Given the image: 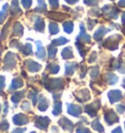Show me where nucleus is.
<instances>
[{"label": "nucleus", "instance_id": "nucleus-1", "mask_svg": "<svg viewBox=\"0 0 125 133\" xmlns=\"http://www.w3.org/2000/svg\"><path fill=\"white\" fill-rule=\"evenodd\" d=\"M45 87L49 91H52V90H55V89H62L64 83H62V80L61 78L60 79H51L48 82H45Z\"/></svg>", "mask_w": 125, "mask_h": 133}, {"label": "nucleus", "instance_id": "nucleus-2", "mask_svg": "<svg viewBox=\"0 0 125 133\" xmlns=\"http://www.w3.org/2000/svg\"><path fill=\"white\" fill-rule=\"evenodd\" d=\"M50 119L47 117H36L35 118V122L34 124L36 127H38L39 129H47L48 125H49Z\"/></svg>", "mask_w": 125, "mask_h": 133}, {"label": "nucleus", "instance_id": "nucleus-3", "mask_svg": "<svg viewBox=\"0 0 125 133\" xmlns=\"http://www.w3.org/2000/svg\"><path fill=\"white\" fill-rule=\"evenodd\" d=\"M105 121L107 122V123L109 125H111V124H113L115 122H118L119 118H118L116 114H115L112 110H109V111H107V113L105 114Z\"/></svg>", "mask_w": 125, "mask_h": 133}, {"label": "nucleus", "instance_id": "nucleus-4", "mask_svg": "<svg viewBox=\"0 0 125 133\" xmlns=\"http://www.w3.org/2000/svg\"><path fill=\"white\" fill-rule=\"evenodd\" d=\"M4 62H5V68L4 69H11L13 67L16 65V59H15V55L14 54H12V52H8L6 56H5V60H4Z\"/></svg>", "mask_w": 125, "mask_h": 133}, {"label": "nucleus", "instance_id": "nucleus-5", "mask_svg": "<svg viewBox=\"0 0 125 133\" xmlns=\"http://www.w3.org/2000/svg\"><path fill=\"white\" fill-rule=\"evenodd\" d=\"M107 96L110 98V103H114V102H117L122 98L121 91L118 90V89H114V90H110V92L107 93Z\"/></svg>", "mask_w": 125, "mask_h": 133}, {"label": "nucleus", "instance_id": "nucleus-6", "mask_svg": "<svg viewBox=\"0 0 125 133\" xmlns=\"http://www.w3.org/2000/svg\"><path fill=\"white\" fill-rule=\"evenodd\" d=\"M13 122L17 124V125H24V124H26L29 122V118L26 115L24 114H18L14 116L13 118Z\"/></svg>", "mask_w": 125, "mask_h": 133}, {"label": "nucleus", "instance_id": "nucleus-7", "mask_svg": "<svg viewBox=\"0 0 125 133\" xmlns=\"http://www.w3.org/2000/svg\"><path fill=\"white\" fill-rule=\"evenodd\" d=\"M81 109L80 106H77V105H73V104H67V113L73 117H79L81 114Z\"/></svg>", "mask_w": 125, "mask_h": 133}, {"label": "nucleus", "instance_id": "nucleus-8", "mask_svg": "<svg viewBox=\"0 0 125 133\" xmlns=\"http://www.w3.org/2000/svg\"><path fill=\"white\" fill-rule=\"evenodd\" d=\"M59 124L61 126H62L64 129H66V130H69L70 132H72L73 131V123L70 122V119H67L66 118H62L59 121Z\"/></svg>", "mask_w": 125, "mask_h": 133}, {"label": "nucleus", "instance_id": "nucleus-9", "mask_svg": "<svg viewBox=\"0 0 125 133\" xmlns=\"http://www.w3.org/2000/svg\"><path fill=\"white\" fill-rule=\"evenodd\" d=\"M25 63H26V67H27L29 71H30V72H38V71L41 69L40 64H38L37 62L33 61V60H31V59L26 60Z\"/></svg>", "mask_w": 125, "mask_h": 133}, {"label": "nucleus", "instance_id": "nucleus-10", "mask_svg": "<svg viewBox=\"0 0 125 133\" xmlns=\"http://www.w3.org/2000/svg\"><path fill=\"white\" fill-rule=\"evenodd\" d=\"M80 34L77 36V40H81L82 42H85V43H90V41H91V38L89 35L86 34L85 32V28H84V25L83 24H80Z\"/></svg>", "mask_w": 125, "mask_h": 133}, {"label": "nucleus", "instance_id": "nucleus-11", "mask_svg": "<svg viewBox=\"0 0 125 133\" xmlns=\"http://www.w3.org/2000/svg\"><path fill=\"white\" fill-rule=\"evenodd\" d=\"M22 85H24V83H22V79L20 77H16L13 79V81H12V83H11V85H10V88H9V90L11 91V90L18 89L19 88L22 87Z\"/></svg>", "mask_w": 125, "mask_h": 133}, {"label": "nucleus", "instance_id": "nucleus-12", "mask_svg": "<svg viewBox=\"0 0 125 133\" xmlns=\"http://www.w3.org/2000/svg\"><path fill=\"white\" fill-rule=\"evenodd\" d=\"M100 108V105L98 104L97 106H95V104H90V105H87L85 107V112L90 116V117H95L96 113H97V110Z\"/></svg>", "mask_w": 125, "mask_h": 133}, {"label": "nucleus", "instance_id": "nucleus-13", "mask_svg": "<svg viewBox=\"0 0 125 133\" xmlns=\"http://www.w3.org/2000/svg\"><path fill=\"white\" fill-rule=\"evenodd\" d=\"M110 30V29H107V28H106V27H104V26H101L99 29L95 32V34H94V38H95V40L100 41L102 38L104 37V35L107 33V32H109Z\"/></svg>", "mask_w": 125, "mask_h": 133}, {"label": "nucleus", "instance_id": "nucleus-14", "mask_svg": "<svg viewBox=\"0 0 125 133\" xmlns=\"http://www.w3.org/2000/svg\"><path fill=\"white\" fill-rule=\"evenodd\" d=\"M76 67H77V63L67 62L66 64V75H67V76L72 75L75 69H76Z\"/></svg>", "mask_w": 125, "mask_h": 133}, {"label": "nucleus", "instance_id": "nucleus-15", "mask_svg": "<svg viewBox=\"0 0 125 133\" xmlns=\"http://www.w3.org/2000/svg\"><path fill=\"white\" fill-rule=\"evenodd\" d=\"M36 45H37L36 56L39 59H45V51H44V48L41 46L40 41H36Z\"/></svg>", "mask_w": 125, "mask_h": 133}, {"label": "nucleus", "instance_id": "nucleus-16", "mask_svg": "<svg viewBox=\"0 0 125 133\" xmlns=\"http://www.w3.org/2000/svg\"><path fill=\"white\" fill-rule=\"evenodd\" d=\"M37 22H35V24H34V29L36 31H39V32H43L44 31V21L37 17Z\"/></svg>", "mask_w": 125, "mask_h": 133}, {"label": "nucleus", "instance_id": "nucleus-17", "mask_svg": "<svg viewBox=\"0 0 125 133\" xmlns=\"http://www.w3.org/2000/svg\"><path fill=\"white\" fill-rule=\"evenodd\" d=\"M62 56L65 59H70L73 57V54H72V50L70 47H67V48L64 49L62 52Z\"/></svg>", "mask_w": 125, "mask_h": 133}, {"label": "nucleus", "instance_id": "nucleus-18", "mask_svg": "<svg viewBox=\"0 0 125 133\" xmlns=\"http://www.w3.org/2000/svg\"><path fill=\"white\" fill-rule=\"evenodd\" d=\"M24 94H25V90H22V91H18V92L14 93V94L12 95L11 100L15 104H17L19 101H20V100H21L22 97H24Z\"/></svg>", "mask_w": 125, "mask_h": 133}, {"label": "nucleus", "instance_id": "nucleus-19", "mask_svg": "<svg viewBox=\"0 0 125 133\" xmlns=\"http://www.w3.org/2000/svg\"><path fill=\"white\" fill-rule=\"evenodd\" d=\"M48 106H49V102H48V100L46 99L45 97H41L40 103H39V106H38V109H39L40 111H46Z\"/></svg>", "mask_w": 125, "mask_h": 133}, {"label": "nucleus", "instance_id": "nucleus-20", "mask_svg": "<svg viewBox=\"0 0 125 133\" xmlns=\"http://www.w3.org/2000/svg\"><path fill=\"white\" fill-rule=\"evenodd\" d=\"M91 126H92V128H94L95 130H97L98 132H101V133L104 132V127L102 126V124L100 123L99 119L94 121V122L91 123Z\"/></svg>", "mask_w": 125, "mask_h": 133}, {"label": "nucleus", "instance_id": "nucleus-21", "mask_svg": "<svg viewBox=\"0 0 125 133\" xmlns=\"http://www.w3.org/2000/svg\"><path fill=\"white\" fill-rule=\"evenodd\" d=\"M106 79H107V83H109L110 85H114V84L118 81V78L116 77L115 75L110 74V73H109V74L106 75Z\"/></svg>", "mask_w": 125, "mask_h": 133}, {"label": "nucleus", "instance_id": "nucleus-22", "mask_svg": "<svg viewBox=\"0 0 125 133\" xmlns=\"http://www.w3.org/2000/svg\"><path fill=\"white\" fill-rule=\"evenodd\" d=\"M46 11V4H45L44 0H38V7L35 8L34 12H39V13H42V12Z\"/></svg>", "mask_w": 125, "mask_h": 133}, {"label": "nucleus", "instance_id": "nucleus-23", "mask_svg": "<svg viewBox=\"0 0 125 133\" xmlns=\"http://www.w3.org/2000/svg\"><path fill=\"white\" fill-rule=\"evenodd\" d=\"M69 40L66 39V38L64 37H59L58 39H55V40L52 41V45H54V46H61V45H64L67 43Z\"/></svg>", "mask_w": 125, "mask_h": 133}, {"label": "nucleus", "instance_id": "nucleus-24", "mask_svg": "<svg viewBox=\"0 0 125 133\" xmlns=\"http://www.w3.org/2000/svg\"><path fill=\"white\" fill-rule=\"evenodd\" d=\"M14 34L17 35V36H21L22 34V26L21 23L17 22L14 26Z\"/></svg>", "mask_w": 125, "mask_h": 133}, {"label": "nucleus", "instance_id": "nucleus-25", "mask_svg": "<svg viewBox=\"0 0 125 133\" xmlns=\"http://www.w3.org/2000/svg\"><path fill=\"white\" fill-rule=\"evenodd\" d=\"M62 112V103L61 102H56L54 105V109H53V115L57 116V115L61 114Z\"/></svg>", "mask_w": 125, "mask_h": 133}, {"label": "nucleus", "instance_id": "nucleus-26", "mask_svg": "<svg viewBox=\"0 0 125 133\" xmlns=\"http://www.w3.org/2000/svg\"><path fill=\"white\" fill-rule=\"evenodd\" d=\"M64 28L66 33H71L73 29V23L71 22H66L64 23Z\"/></svg>", "mask_w": 125, "mask_h": 133}, {"label": "nucleus", "instance_id": "nucleus-27", "mask_svg": "<svg viewBox=\"0 0 125 133\" xmlns=\"http://www.w3.org/2000/svg\"><path fill=\"white\" fill-rule=\"evenodd\" d=\"M48 52H49V55H48L49 58H54L57 54V49L54 47V45H51L48 47Z\"/></svg>", "mask_w": 125, "mask_h": 133}, {"label": "nucleus", "instance_id": "nucleus-28", "mask_svg": "<svg viewBox=\"0 0 125 133\" xmlns=\"http://www.w3.org/2000/svg\"><path fill=\"white\" fill-rule=\"evenodd\" d=\"M47 68L49 69V71L51 72L52 74H56V73H58L60 70V66L57 65V64H49Z\"/></svg>", "mask_w": 125, "mask_h": 133}, {"label": "nucleus", "instance_id": "nucleus-29", "mask_svg": "<svg viewBox=\"0 0 125 133\" xmlns=\"http://www.w3.org/2000/svg\"><path fill=\"white\" fill-rule=\"evenodd\" d=\"M49 31H50V33L51 34H57L58 32H59V26L57 25L56 23H54V22H51L50 23V25H49Z\"/></svg>", "mask_w": 125, "mask_h": 133}, {"label": "nucleus", "instance_id": "nucleus-30", "mask_svg": "<svg viewBox=\"0 0 125 133\" xmlns=\"http://www.w3.org/2000/svg\"><path fill=\"white\" fill-rule=\"evenodd\" d=\"M22 52L25 54V55H30L32 52V47L30 44H26L24 48H22Z\"/></svg>", "mask_w": 125, "mask_h": 133}, {"label": "nucleus", "instance_id": "nucleus-31", "mask_svg": "<svg viewBox=\"0 0 125 133\" xmlns=\"http://www.w3.org/2000/svg\"><path fill=\"white\" fill-rule=\"evenodd\" d=\"M8 128H9V123L6 119H3L1 123H0V129L2 130V131H7Z\"/></svg>", "mask_w": 125, "mask_h": 133}, {"label": "nucleus", "instance_id": "nucleus-32", "mask_svg": "<svg viewBox=\"0 0 125 133\" xmlns=\"http://www.w3.org/2000/svg\"><path fill=\"white\" fill-rule=\"evenodd\" d=\"M7 9H8V5H4L3 7V11L0 12V23L3 22L4 19H5V17H6V12H7Z\"/></svg>", "mask_w": 125, "mask_h": 133}, {"label": "nucleus", "instance_id": "nucleus-33", "mask_svg": "<svg viewBox=\"0 0 125 133\" xmlns=\"http://www.w3.org/2000/svg\"><path fill=\"white\" fill-rule=\"evenodd\" d=\"M99 74V67H94L91 69V72H90V75L92 78H95L96 76H98Z\"/></svg>", "mask_w": 125, "mask_h": 133}, {"label": "nucleus", "instance_id": "nucleus-34", "mask_svg": "<svg viewBox=\"0 0 125 133\" xmlns=\"http://www.w3.org/2000/svg\"><path fill=\"white\" fill-rule=\"evenodd\" d=\"M5 87V78L3 76H0V95L2 94V89Z\"/></svg>", "mask_w": 125, "mask_h": 133}, {"label": "nucleus", "instance_id": "nucleus-35", "mask_svg": "<svg viewBox=\"0 0 125 133\" xmlns=\"http://www.w3.org/2000/svg\"><path fill=\"white\" fill-rule=\"evenodd\" d=\"M29 97H30V99H32V102L33 104L35 105L36 104V100H37V97H36V93L33 92V91H31V92L29 93Z\"/></svg>", "mask_w": 125, "mask_h": 133}, {"label": "nucleus", "instance_id": "nucleus-36", "mask_svg": "<svg viewBox=\"0 0 125 133\" xmlns=\"http://www.w3.org/2000/svg\"><path fill=\"white\" fill-rule=\"evenodd\" d=\"M22 109L24 110V111H30V103L27 102V101H26V102H24L22 105Z\"/></svg>", "mask_w": 125, "mask_h": 133}, {"label": "nucleus", "instance_id": "nucleus-37", "mask_svg": "<svg viewBox=\"0 0 125 133\" xmlns=\"http://www.w3.org/2000/svg\"><path fill=\"white\" fill-rule=\"evenodd\" d=\"M32 3V0H22V4L25 8H30Z\"/></svg>", "mask_w": 125, "mask_h": 133}, {"label": "nucleus", "instance_id": "nucleus-38", "mask_svg": "<svg viewBox=\"0 0 125 133\" xmlns=\"http://www.w3.org/2000/svg\"><path fill=\"white\" fill-rule=\"evenodd\" d=\"M116 109H117L118 113H120V114H123L125 112V105L124 104H119L116 106Z\"/></svg>", "mask_w": 125, "mask_h": 133}, {"label": "nucleus", "instance_id": "nucleus-39", "mask_svg": "<svg viewBox=\"0 0 125 133\" xmlns=\"http://www.w3.org/2000/svg\"><path fill=\"white\" fill-rule=\"evenodd\" d=\"M84 2L89 6H95L98 4V0H84Z\"/></svg>", "mask_w": 125, "mask_h": 133}, {"label": "nucleus", "instance_id": "nucleus-40", "mask_svg": "<svg viewBox=\"0 0 125 133\" xmlns=\"http://www.w3.org/2000/svg\"><path fill=\"white\" fill-rule=\"evenodd\" d=\"M76 132L77 133H91L90 132V130L88 128H86V127H80V128H78L76 130Z\"/></svg>", "mask_w": 125, "mask_h": 133}, {"label": "nucleus", "instance_id": "nucleus-41", "mask_svg": "<svg viewBox=\"0 0 125 133\" xmlns=\"http://www.w3.org/2000/svg\"><path fill=\"white\" fill-rule=\"evenodd\" d=\"M49 2L53 8H57L59 6V0H49Z\"/></svg>", "mask_w": 125, "mask_h": 133}, {"label": "nucleus", "instance_id": "nucleus-42", "mask_svg": "<svg viewBox=\"0 0 125 133\" xmlns=\"http://www.w3.org/2000/svg\"><path fill=\"white\" fill-rule=\"evenodd\" d=\"M96 57H97V54H96L95 52H92V55L90 56V57H89V62H94L96 60Z\"/></svg>", "mask_w": 125, "mask_h": 133}, {"label": "nucleus", "instance_id": "nucleus-43", "mask_svg": "<svg viewBox=\"0 0 125 133\" xmlns=\"http://www.w3.org/2000/svg\"><path fill=\"white\" fill-rule=\"evenodd\" d=\"M26 131V128H15L12 133H24Z\"/></svg>", "mask_w": 125, "mask_h": 133}, {"label": "nucleus", "instance_id": "nucleus-44", "mask_svg": "<svg viewBox=\"0 0 125 133\" xmlns=\"http://www.w3.org/2000/svg\"><path fill=\"white\" fill-rule=\"evenodd\" d=\"M111 133H122L121 127H120V126H118V127H116L115 129H113L112 131H111Z\"/></svg>", "mask_w": 125, "mask_h": 133}, {"label": "nucleus", "instance_id": "nucleus-45", "mask_svg": "<svg viewBox=\"0 0 125 133\" xmlns=\"http://www.w3.org/2000/svg\"><path fill=\"white\" fill-rule=\"evenodd\" d=\"M66 1L69 4H74L76 3V2H78V0H66Z\"/></svg>", "mask_w": 125, "mask_h": 133}, {"label": "nucleus", "instance_id": "nucleus-46", "mask_svg": "<svg viewBox=\"0 0 125 133\" xmlns=\"http://www.w3.org/2000/svg\"><path fill=\"white\" fill-rule=\"evenodd\" d=\"M119 6L125 7V0H119Z\"/></svg>", "mask_w": 125, "mask_h": 133}, {"label": "nucleus", "instance_id": "nucleus-47", "mask_svg": "<svg viewBox=\"0 0 125 133\" xmlns=\"http://www.w3.org/2000/svg\"><path fill=\"white\" fill-rule=\"evenodd\" d=\"M7 111H8V105H7V102H5V110H4V114H7Z\"/></svg>", "mask_w": 125, "mask_h": 133}, {"label": "nucleus", "instance_id": "nucleus-48", "mask_svg": "<svg viewBox=\"0 0 125 133\" xmlns=\"http://www.w3.org/2000/svg\"><path fill=\"white\" fill-rule=\"evenodd\" d=\"M122 23H123V24H125V13L122 15Z\"/></svg>", "mask_w": 125, "mask_h": 133}, {"label": "nucleus", "instance_id": "nucleus-49", "mask_svg": "<svg viewBox=\"0 0 125 133\" xmlns=\"http://www.w3.org/2000/svg\"><path fill=\"white\" fill-rule=\"evenodd\" d=\"M122 87L125 88V78H124V80H123V83H122Z\"/></svg>", "mask_w": 125, "mask_h": 133}, {"label": "nucleus", "instance_id": "nucleus-50", "mask_svg": "<svg viewBox=\"0 0 125 133\" xmlns=\"http://www.w3.org/2000/svg\"><path fill=\"white\" fill-rule=\"evenodd\" d=\"M0 110H1V105H0Z\"/></svg>", "mask_w": 125, "mask_h": 133}, {"label": "nucleus", "instance_id": "nucleus-51", "mask_svg": "<svg viewBox=\"0 0 125 133\" xmlns=\"http://www.w3.org/2000/svg\"><path fill=\"white\" fill-rule=\"evenodd\" d=\"M30 133H35V132H30Z\"/></svg>", "mask_w": 125, "mask_h": 133}, {"label": "nucleus", "instance_id": "nucleus-52", "mask_svg": "<svg viewBox=\"0 0 125 133\" xmlns=\"http://www.w3.org/2000/svg\"><path fill=\"white\" fill-rule=\"evenodd\" d=\"M0 54H1V52H0Z\"/></svg>", "mask_w": 125, "mask_h": 133}]
</instances>
